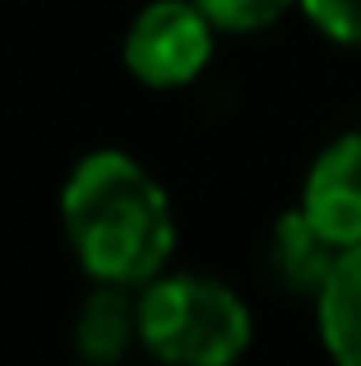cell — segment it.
Listing matches in <instances>:
<instances>
[{"mask_svg":"<svg viewBox=\"0 0 361 366\" xmlns=\"http://www.w3.org/2000/svg\"><path fill=\"white\" fill-rule=\"evenodd\" d=\"M213 56V24L195 0H153L126 37V65L148 89H180Z\"/></svg>","mask_w":361,"mask_h":366,"instance_id":"3957f363","label":"cell"},{"mask_svg":"<svg viewBox=\"0 0 361 366\" xmlns=\"http://www.w3.org/2000/svg\"><path fill=\"white\" fill-rule=\"evenodd\" d=\"M130 334H139V302H130L126 283H102L79 311V352L93 366H111Z\"/></svg>","mask_w":361,"mask_h":366,"instance_id":"52a82bcc","label":"cell"},{"mask_svg":"<svg viewBox=\"0 0 361 366\" xmlns=\"http://www.w3.org/2000/svg\"><path fill=\"white\" fill-rule=\"evenodd\" d=\"M310 24L343 46H361V0H301Z\"/></svg>","mask_w":361,"mask_h":366,"instance_id":"9c48e42d","label":"cell"},{"mask_svg":"<svg viewBox=\"0 0 361 366\" xmlns=\"http://www.w3.org/2000/svg\"><path fill=\"white\" fill-rule=\"evenodd\" d=\"M139 339L167 366H232L250 348V311L213 278H153L139 297Z\"/></svg>","mask_w":361,"mask_h":366,"instance_id":"7a4b0ae2","label":"cell"},{"mask_svg":"<svg viewBox=\"0 0 361 366\" xmlns=\"http://www.w3.org/2000/svg\"><path fill=\"white\" fill-rule=\"evenodd\" d=\"M208 14L213 28H227V33H255V28H269L273 19L288 14V5L297 0H195Z\"/></svg>","mask_w":361,"mask_h":366,"instance_id":"ba28073f","label":"cell"},{"mask_svg":"<svg viewBox=\"0 0 361 366\" xmlns=\"http://www.w3.org/2000/svg\"><path fill=\"white\" fill-rule=\"evenodd\" d=\"M301 209L334 246L347 250L361 242V134H343L315 158Z\"/></svg>","mask_w":361,"mask_h":366,"instance_id":"277c9868","label":"cell"},{"mask_svg":"<svg viewBox=\"0 0 361 366\" xmlns=\"http://www.w3.org/2000/svg\"><path fill=\"white\" fill-rule=\"evenodd\" d=\"M320 306V339L338 366H361V242L338 255Z\"/></svg>","mask_w":361,"mask_h":366,"instance_id":"8992f818","label":"cell"},{"mask_svg":"<svg viewBox=\"0 0 361 366\" xmlns=\"http://www.w3.org/2000/svg\"><path fill=\"white\" fill-rule=\"evenodd\" d=\"M343 246H334L315 223L306 218V209H288V214L273 223V237H269V264L278 274V283L288 292H301V297H320L334 274Z\"/></svg>","mask_w":361,"mask_h":366,"instance_id":"5b68a950","label":"cell"},{"mask_svg":"<svg viewBox=\"0 0 361 366\" xmlns=\"http://www.w3.org/2000/svg\"><path fill=\"white\" fill-rule=\"evenodd\" d=\"M65 232L98 283H153L176 246L167 190L126 153H88L61 199Z\"/></svg>","mask_w":361,"mask_h":366,"instance_id":"6da1fadb","label":"cell"}]
</instances>
